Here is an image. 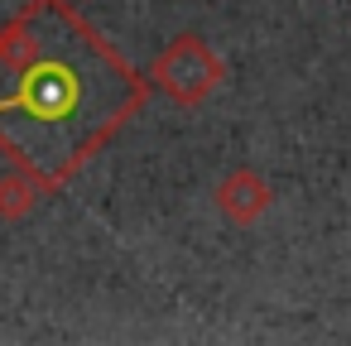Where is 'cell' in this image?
Returning a JSON list of instances; mask_svg holds the SVG:
<instances>
[{
	"label": "cell",
	"mask_w": 351,
	"mask_h": 346,
	"mask_svg": "<svg viewBox=\"0 0 351 346\" xmlns=\"http://www.w3.org/2000/svg\"><path fill=\"white\" fill-rule=\"evenodd\" d=\"M221 58L197 39V34H183V39H173L164 53H159V63H154V82L173 97V101H183V106H197V101H207L217 87H221Z\"/></svg>",
	"instance_id": "1"
},
{
	"label": "cell",
	"mask_w": 351,
	"mask_h": 346,
	"mask_svg": "<svg viewBox=\"0 0 351 346\" xmlns=\"http://www.w3.org/2000/svg\"><path fill=\"white\" fill-rule=\"evenodd\" d=\"M82 101V82L68 63H34L20 87L0 101V111H29L34 121H58Z\"/></svg>",
	"instance_id": "2"
},
{
	"label": "cell",
	"mask_w": 351,
	"mask_h": 346,
	"mask_svg": "<svg viewBox=\"0 0 351 346\" xmlns=\"http://www.w3.org/2000/svg\"><path fill=\"white\" fill-rule=\"evenodd\" d=\"M269 202H274V188H269L255 169H236V173H226V178L217 183V207H221V217L236 221V226L260 221V217L269 212Z\"/></svg>",
	"instance_id": "3"
},
{
	"label": "cell",
	"mask_w": 351,
	"mask_h": 346,
	"mask_svg": "<svg viewBox=\"0 0 351 346\" xmlns=\"http://www.w3.org/2000/svg\"><path fill=\"white\" fill-rule=\"evenodd\" d=\"M34 202H39V183H34V178H25V173L0 178V217H5V221L29 217V212H34Z\"/></svg>",
	"instance_id": "4"
}]
</instances>
